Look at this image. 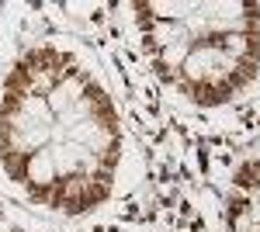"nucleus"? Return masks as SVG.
I'll return each instance as SVG.
<instances>
[{"label":"nucleus","mask_w":260,"mask_h":232,"mask_svg":"<svg viewBox=\"0 0 260 232\" xmlns=\"http://www.w3.org/2000/svg\"><path fill=\"white\" fill-rule=\"evenodd\" d=\"M121 167L125 121L98 59L70 39L24 45L0 77V180L45 215L83 218Z\"/></svg>","instance_id":"1"},{"label":"nucleus","mask_w":260,"mask_h":232,"mask_svg":"<svg viewBox=\"0 0 260 232\" xmlns=\"http://www.w3.org/2000/svg\"><path fill=\"white\" fill-rule=\"evenodd\" d=\"M153 73L198 108L229 104L260 73V4H136Z\"/></svg>","instance_id":"2"},{"label":"nucleus","mask_w":260,"mask_h":232,"mask_svg":"<svg viewBox=\"0 0 260 232\" xmlns=\"http://www.w3.org/2000/svg\"><path fill=\"white\" fill-rule=\"evenodd\" d=\"M225 232H260V153L243 156L222 201Z\"/></svg>","instance_id":"3"}]
</instances>
